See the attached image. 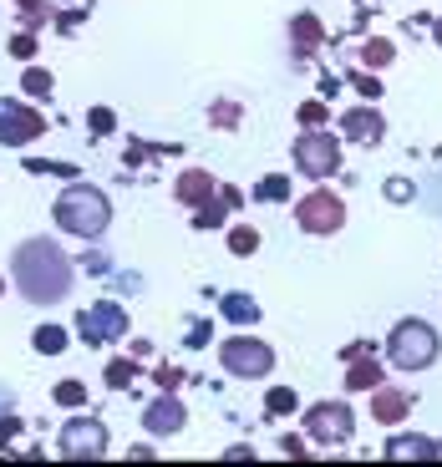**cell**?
Instances as JSON below:
<instances>
[{"label":"cell","mask_w":442,"mask_h":467,"mask_svg":"<svg viewBox=\"0 0 442 467\" xmlns=\"http://www.w3.org/2000/svg\"><path fill=\"white\" fill-rule=\"evenodd\" d=\"M386 457H392V462H402V457H427V462H442V442H437V437L407 432V437H392V442H386Z\"/></svg>","instance_id":"17"},{"label":"cell","mask_w":442,"mask_h":467,"mask_svg":"<svg viewBox=\"0 0 442 467\" xmlns=\"http://www.w3.org/2000/svg\"><path fill=\"white\" fill-rule=\"evenodd\" d=\"M107 447H112V432H107V421L82 411V417H67V427L57 432V452L67 462H102Z\"/></svg>","instance_id":"5"},{"label":"cell","mask_w":442,"mask_h":467,"mask_svg":"<svg viewBox=\"0 0 442 467\" xmlns=\"http://www.w3.org/2000/svg\"><path fill=\"white\" fill-rule=\"evenodd\" d=\"M16 432H21V411H11V417L0 421V457L11 452V442H16Z\"/></svg>","instance_id":"36"},{"label":"cell","mask_w":442,"mask_h":467,"mask_svg":"<svg viewBox=\"0 0 442 467\" xmlns=\"http://www.w3.org/2000/svg\"><path fill=\"white\" fill-rule=\"evenodd\" d=\"M0 290H5V285H0Z\"/></svg>","instance_id":"43"},{"label":"cell","mask_w":442,"mask_h":467,"mask_svg":"<svg viewBox=\"0 0 442 467\" xmlns=\"http://www.w3.org/2000/svg\"><path fill=\"white\" fill-rule=\"evenodd\" d=\"M412 193H417V188H412V183H402V178H392V183H386V199H396V203H407Z\"/></svg>","instance_id":"40"},{"label":"cell","mask_w":442,"mask_h":467,"mask_svg":"<svg viewBox=\"0 0 442 467\" xmlns=\"http://www.w3.org/2000/svg\"><path fill=\"white\" fill-rule=\"evenodd\" d=\"M87 122H92V132H97V138H107V132L117 128V117H112V107H92V112H87Z\"/></svg>","instance_id":"34"},{"label":"cell","mask_w":442,"mask_h":467,"mask_svg":"<svg viewBox=\"0 0 442 467\" xmlns=\"http://www.w3.org/2000/svg\"><path fill=\"white\" fill-rule=\"evenodd\" d=\"M71 326H77L82 346H117V340H128L132 320H128V310H122L117 300H97V305H87Z\"/></svg>","instance_id":"9"},{"label":"cell","mask_w":442,"mask_h":467,"mask_svg":"<svg viewBox=\"0 0 442 467\" xmlns=\"http://www.w3.org/2000/svg\"><path fill=\"white\" fill-rule=\"evenodd\" d=\"M437 350H442L437 330L417 316L396 320L392 336H386V361H392V371H427V366L437 361Z\"/></svg>","instance_id":"3"},{"label":"cell","mask_w":442,"mask_h":467,"mask_svg":"<svg viewBox=\"0 0 442 467\" xmlns=\"http://www.w3.org/2000/svg\"><path fill=\"white\" fill-rule=\"evenodd\" d=\"M346 82H351V87H356V92H361V97H366V102H376V97H382V82H376L372 71H351Z\"/></svg>","instance_id":"32"},{"label":"cell","mask_w":442,"mask_h":467,"mask_svg":"<svg viewBox=\"0 0 442 467\" xmlns=\"http://www.w3.org/2000/svg\"><path fill=\"white\" fill-rule=\"evenodd\" d=\"M209 117H214V128H239L245 107H239V102H214V107H209Z\"/></svg>","instance_id":"31"},{"label":"cell","mask_w":442,"mask_h":467,"mask_svg":"<svg viewBox=\"0 0 442 467\" xmlns=\"http://www.w3.org/2000/svg\"><path fill=\"white\" fill-rule=\"evenodd\" d=\"M21 92H26V102H47V97H51V71H47V67H36V61H26Z\"/></svg>","instance_id":"21"},{"label":"cell","mask_w":442,"mask_h":467,"mask_svg":"<svg viewBox=\"0 0 442 467\" xmlns=\"http://www.w3.org/2000/svg\"><path fill=\"white\" fill-rule=\"evenodd\" d=\"M51 122L26 97H0V148H31Z\"/></svg>","instance_id":"10"},{"label":"cell","mask_w":442,"mask_h":467,"mask_svg":"<svg viewBox=\"0 0 442 467\" xmlns=\"http://www.w3.org/2000/svg\"><path fill=\"white\" fill-rule=\"evenodd\" d=\"M341 138H346V142H361V148H376V142L386 138V117L376 112L372 102L351 107V112L341 117Z\"/></svg>","instance_id":"12"},{"label":"cell","mask_w":442,"mask_h":467,"mask_svg":"<svg viewBox=\"0 0 442 467\" xmlns=\"http://www.w3.org/2000/svg\"><path fill=\"white\" fill-rule=\"evenodd\" d=\"M239 199H245V193H239L234 183H219V193H214V199H204L198 209H188V213H194V229H224L229 209H239Z\"/></svg>","instance_id":"13"},{"label":"cell","mask_w":442,"mask_h":467,"mask_svg":"<svg viewBox=\"0 0 442 467\" xmlns=\"http://www.w3.org/2000/svg\"><path fill=\"white\" fill-rule=\"evenodd\" d=\"M219 366L234 381H265V376L275 371V346L249 336V330H239V336H229L219 346Z\"/></svg>","instance_id":"4"},{"label":"cell","mask_w":442,"mask_h":467,"mask_svg":"<svg viewBox=\"0 0 442 467\" xmlns=\"http://www.w3.org/2000/svg\"><path fill=\"white\" fill-rule=\"evenodd\" d=\"M265 411L269 417H290V411H300V397H295L290 386H275V391L265 397Z\"/></svg>","instance_id":"29"},{"label":"cell","mask_w":442,"mask_h":467,"mask_svg":"<svg viewBox=\"0 0 442 467\" xmlns=\"http://www.w3.org/2000/svg\"><path fill=\"white\" fill-rule=\"evenodd\" d=\"M5 51H11L16 61H36V51H41V41H36V31H21V26H16V36L5 41Z\"/></svg>","instance_id":"30"},{"label":"cell","mask_w":442,"mask_h":467,"mask_svg":"<svg viewBox=\"0 0 442 467\" xmlns=\"http://www.w3.org/2000/svg\"><path fill=\"white\" fill-rule=\"evenodd\" d=\"M321 47H326V26H321V16L300 11V16L290 21V51H295V61L315 57Z\"/></svg>","instance_id":"15"},{"label":"cell","mask_w":442,"mask_h":467,"mask_svg":"<svg viewBox=\"0 0 442 467\" xmlns=\"http://www.w3.org/2000/svg\"><path fill=\"white\" fill-rule=\"evenodd\" d=\"M295 223H300L305 234H315V239H326V234H341V229H346V199H341L336 188L315 183L310 193H305V199L295 203Z\"/></svg>","instance_id":"6"},{"label":"cell","mask_w":442,"mask_h":467,"mask_svg":"<svg viewBox=\"0 0 442 467\" xmlns=\"http://www.w3.org/2000/svg\"><path fill=\"white\" fill-rule=\"evenodd\" d=\"M290 158H295V168H300L305 178L326 183V178H336V173H341V138H331L326 128L300 132V138L290 142Z\"/></svg>","instance_id":"8"},{"label":"cell","mask_w":442,"mask_h":467,"mask_svg":"<svg viewBox=\"0 0 442 467\" xmlns=\"http://www.w3.org/2000/svg\"><path fill=\"white\" fill-rule=\"evenodd\" d=\"M51 219H57L61 234L82 239V244H97L112 229V199L97 183H87V178H67V188L51 203Z\"/></svg>","instance_id":"2"},{"label":"cell","mask_w":442,"mask_h":467,"mask_svg":"<svg viewBox=\"0 0 442 467\" xmlns=\"http://www.w3.org/2000/svg\"><path fill=\"white\" fill-rule=\"evenodd\" d=\"M188 326H194V330L184 336L188 350H198V346H209V340H214V326H209V320H188Z\"/></svg>","instance_id":"35"},{"label":"cell","mask_w":442,"mask_h":467,"mask_svg":"<svg viewBox=\"0 0 442 467\" xmlns=\"http://www.w3.org/2000/svg\"><path fill=\"white\" fill-rule=\"evenodd\" d=\"M295 122H300V132L326 128V122H331V107H326V97H310V102H300V107H295Z\"/></svg>","instance_id":"25"},{"label":"cell","mask_w":442,"mask_h":467,"mask_svg":"<svg viewBox=\"0 0 442 467\" xmlns=\"http://www.w3.org/2000/svg\"><path fill=\"white\" fill-rule=\"evenodd\" d=\"M87 269H97V275L107 269V254H102V249H92V254H87Z\"/></svg>","instance_id":"41"},{"label":"cell","mask_w":442,"mask_h":467,"mask_svg":"<svg viewBox=\"0 0 442 467\" xmlns=\"http://www.w3.org/2000/svg\"><path fill=\"white\" fill-rule=\"evenodd\" d=\"M184 427H188V407L178 401V391H158L142 407V432L148 437H178Z\"/></svg>","instance_id":"11"},{"label":"cell","mask_w":442,"mask_h":467,"mask_svg":"<svg viewBox=\"0 0 442 467\" xmlns=\"http://www.w3.org/2000/svg\"><path fill=\"white\" fill-rule=\"evenodd\" d=\"M153 381H158V391H178V386H184V371H178V366H153Z\"/></svg>","instance_id":"33"},{"label":"cell","mask_w":442,"mask_h":467,"mask_svg":"<svg viewBox=\"0 0 442 467\" xmlns=\"http://www.w3.org/2000/svg\"><path fill=\"white\" fill-rule=\"evenodd\" d=\"M279 452H285V457H310V447H305V437L285 432V437H279Z\"/></svg>","instance_id":"37"},{"label":"cell","mask_w":442,"mask_h":467,"mask_svg":"<svg viewBox=\"0 0 442 467\" xmlns=\"http://www.w3.org/2000/svg\"><path fill=\"white\" fill-rule=\"evenodd\" d=\"M407 411H412V397L402 391V386H376L372 391V417L382 421V427H402L407 421Z\"/></svg>","instance_id":"14"},{"label":"cell","mask_w":442,"mask_h":467,"mask_svg":"<svg viewBox=\"0 0 442 467\" xmlns=\"http://www.w3.org/2000/svg\"><path fill=\"white\" fill-rule=\"evenodd\" d=\"M219 316L229 320V326H259V300H249V295L229 290L219 300Z\"/></svg>","instance_id":"19"},{"label":"cell","mask_w":442,"mask_h":467,"mask_svg":"<svg viewBox=\"0 0 442 467\" xmlns=\"http://www.w3.org/2000/svg\"><path fill=\"white\" fill-rule=\"evenodd\" d=\"M82 21H87V5H82V11H61L57 16V31H77Z\"/></svg>","instance_id":"39"},{"label":"cell","mask_w":442,"mask_h":467,"mask_svg":"<svg viewBox=\"0 0 442 467\" xmlns=\"http://www.w3.org/2000/svg\"><path fill=\"white\" fill-rule=\"evenodd\" d=\"M51 401H57V407H87V386L77 381V376H67V381L51 386Z\"/></svg>","instance_id":"28"},{"label":"cell","mask_w":442,"mask_h":467,"mask_svg":"<svg viewBox=\"0 0 442 467\" xmlns=\"http://www.w3.org/2000/svg\"><path fill=\"white\" fill-rule=\"evenodd\" d=\"M229 254H239V259L259 254V229L255 223H234L229 229Z\"/></svg>","instance_id":"27"},{"label":"cell","mask_w":442,"mask_h":467,"mask_svg":"<svg viewBox=\"0 0 442 467\" xmlns=\"http://www.w3.org/2000/svg\"><path fill=\"white\" fill-rule=\"evenodd\" d=\"M11 285L21 290L26 305L51 310V305H61L71 295V285H77V259H71L57 239H47V234L21 239L16 254H11Z\"/></svg>","instance_id":"1"},{"label":"cell","mask_w":442,"mask_h":467,"mask_svg":"<svg viewBox=\"0 0 442 467\" xmlns=\"http://www.w3.org/2000/svg\"><path fill=\"white\" fill-rule=\"evenodd\" d=\"M255 203H290V173H265L259 178Z\"/></svg>","instance_id":"22"},{"label":"cell","mask_w":442,"mask_h":467,"mask_svg":"<svg viewBox=\"0 0 442 467\" xmlns=\"http://www.w3.org/2000/svg\"><path fill=\"white\" fill-rule=\"evenodd\" d=\"M382 381H386V366L372 361V350H366V356H356V361H351V371H346V391H376Z\"/></svg>","instance_id":"18"},{"label":"cell","mask_w":442,"mask_h":467,"mask_svg":"<svg viewBox=\"0 0 442 467\" xmlns=\"http://www.w3.org/2000/svg\"><path fill=\"white\" fill-rule=\"evenodd\" d=\"M214 193H219V178L204 173V168H184V173H178V183H174V199L188 203V209H198V203L214 199Z\"/></svg>","instance_id":"16"},{"label":"cell","mask_w":442,"mask_h":467,"mask_svg":"<svg viewBox=\"0 0 442 467\" xmlns=\"http://www.w3.org/2000/svg\"><path fill=\"white\" fill-rule=\"evenodd\" d=\"M16 16H21V31H41L47 21H57L47 0H16Z\"/></svg>","instance_id":"24"},{"label":"cell","mask_w":442,"mask_h":467,"mask_svg":"<svg viewBox=\"0 0 442 467\" xmlns=\"http://www.w3.org/2000/svg\"><path fill=\"white\" fill-rule=\"evenodd\" d=\"M305 437H310L315 447H346L351 437H356V411L341 397L315 401V407H305Z\"/></svg>","instance_id":"7"},{"label":"cell","mask_w":442,"mask_h":467,"mask_svg":"<svg viewBox=\"0 0 442 467\" xmlns=\"http://www.w3.org/2000/svg\"><path fill=\"white\" fill-rule=\"evenodd\" d=\"M71 346V330L67 326H36L31 330V350L36 356H67Z\"/></svg>","instance_id":"20"},{"label":"cell","mask_w":442,"mask_h":467,"mask_svg":"<svg viewBox=\"0 0 442 467\" xmlns=\"http://www.w3.org/2000/svg\"><path fill=\"white\" fill-rule=\"evenodd\" d=\"M432 36H437V47H442V16H437V26H432Z\"/></svg>","instance_id":"42"},{"label":"cell","mask_w":442,"mask_h":467,"mask_svg":"<svg viewBox=\"0 0 442 467\" xmlns=\"http://www.w3.org/2000/svg\"><path fill=\"white\" fill-rule=\"evenodd\" d=\"M16 407H21V401H16V386H5V381H0V421L11 417Z\"/></svg>","instance_id":"38"},{"label":"cell","mask_w":442,"mask_h":467,"mask_svg":"<svg viewBox=\"0 0 442 467\" xmlns=\"http://www.w3.org/2000/svg\"><path fill=\"white\" fill-rule=\"evenodd\" d=\"M392 57H396V47L386 41V36H372V41L361 47V67H366V71H382V67H392Z\"/></svg>","instance_id":"26"},{"label":"cell","mask_w":442,"mask_h":467,"mask_svg":"<svg viewBox=\"0 0 442 467\" xmlns=\"http://www.w3.org/2000/svg\"><path fill=\"white\" fill-rule=\"evenodd\" d=\"M102 381L112 386V391H128V386L138 381V361H132V356H112L107 371H102Z\"/></svg>","instance_id":"23"}]
</instances>
